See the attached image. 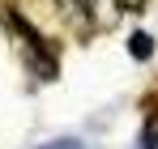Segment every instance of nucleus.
I'll return each instance as SVG.
<instances>
[{
    "label": "nucleus",
    "mask_w": 158,
    "mask_h": 149,
    "mask_svg": "<svg viewBox=\"0 0 158 149\" xmlns=\"http://www.w3.org/2000/svg\"><path fill=\"white\" fill-rule=\"evenodd\" d=\"M43 149H81V141H73V136H64V141H52V145H43Z\"/></svg>",
    "instance_id": "obj_3"
},
{
    "label": "nucleus",
    "mask_w": 158,
    "mask_h": 149,
    "mask_svg": "<svg viewBox=\"0 0 158 149\" xmlns=\"http://www.w3.org/2000/svg\"><path fill=\"white\" fill-rule=\"evenodd\" d=\"M141 149H158V132H154V128H150V132L141 136Z\"/></svg>",
    "instance_id": "obj_4"
},
{
    "label": "nucleus",
    "mask_w": 158,
    "mask_h": 149,
    "mask_svg": "<svg viewBox=\"0 0 158 149\" xmlns=\"http://www.w3.org/2000/svg\"><path fill=\"white\" fill-rule=\"evenodd\" d=\"M120 9H137V4H145V0H115Z\"/></svg>",
    "instance_id": "obj_5"
},
{
    "label": "nucleus",
    "mask_w": 158,
    "mask_h": 149,
    "mask_svg": "<svg viewBox=\"0 0 158 149\" xmlns=\"http://www.w3.org/2000/svg\"><path fill=\"white\" fill-rule=\"evenodd\" d=\"M132 55H137V60H145V55H150V51H154V38H150V34H132Z\"/></svg>",
    "instance_id": "obj_2"
},
{
    "label": "nucleus",
    "mask_w": 158,
    "mask_h": 149,
    "mask_svg": "<svg viewBox=\"0 0 158 149\" xmlns=\"http://www.w3.org/2000/svg\"><path fill=\"white\" fill-rule=\"evenodd\" d=\"M56 13H60V22L69 26L73 34H94L98 30V9H94V0H56Z\"/></svg>",
    "instance_id": "obj_1"
}]
</instances>
